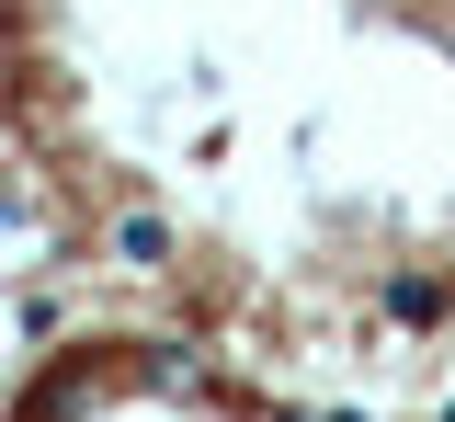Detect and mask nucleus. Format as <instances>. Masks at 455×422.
<instances>
[{
    "instance_id": "f257e3e1",
    "label": "nucleus",
    "mask_w": 455,
    "mask_h": 422,
    "mask_svg": "<svg viewBox=\"0 0 455 422\" xmlns=\"http://www.w3.org/2000/svg\"><path fill=\"white\" fill-rule=\"evenodd\" d=\"M114 251H125L137 274H160V263H171V217H148V206H137V217H114Z\"/></svg>"
},
{
    "instance_id": "f03ea898",
    "label": "nucleus",
    "mask_w": 455,
    "mask_h": 422,
    "mask_svg": "<svg viewBox=\"0 0 455 422\" xmlns=\"http://www.w3.org/2000/svg\"><path fill=\"white\" fill-rule=\"evenodd\" d=\"M444 422H455V411H444Z\"/></svg>"
}]
</instances>
